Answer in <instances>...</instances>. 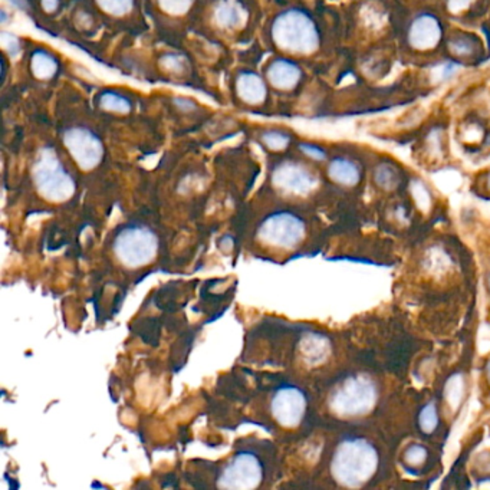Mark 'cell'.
Segmentation results:
<instances>
[{
    "label": "cell",
    "mask_w": 490,
    "mask_h": 490,
    "mask_svg": "<svg viewBox=\"0 0 490 490\" xmlns=\"http://www.w3.org/2000/svg\"><path fill=\"white\" fill-rule=\"evenodd\" d=\"M378 453L365 440L352 439L341 443L334 455L331 470L337 481L347 487L365 484L377 472Z\"/></svg>",
    "instance_id": "obj_1"
},
{
    "label": "cell",
    "mask_w": 490,
    "mask_h": 490,
    "mask_svg": "<svg viewBox=\"0 0 490 490\" xmlns=\"http://www.w3.org/2000/svg\"><path fill=\"white\" fill-rule=\"evenodd\" d=\"M473 0H449V8L452 12H462L464 11Z\"/></svg>",
    "instance_id": "obj_29"
},
{
    "label": "cell",
    "mask_w": 490,
    "mask_h": 490,
    "mask_svg": "<svg viewBox=\"0 0 490 490\" xmlns=\"http://www.w3.org/2000/svg\"><path fill=\"white\" fill-rule=\"evenodd\" d=\"M301 150H302L305 154H308L309 157H312V158H316V160H323V158H325V152H323L319 147H316V145L302 144V145H301Z\"/></svg>",
    "instance_id": "obj_27"
},
{
    "label": "cell",
    "mask_w": 490,
    "mask_h": 490,
    "mask_svg": "<svg viewBox=\"0 0 490 490\" xmlns=\"http://www.w3.org/2000/svg\"><path fill=\"white\" fill-rule=\"evenodd\" d=\"M464 396V379L462 375H453L446 384L445 397L453 410H457Z\"/></svg>",
    "instance_id": "obj_18"
},
{
    "label": "cell",
    "mask_w": 490,
    "mask_h": 490,
    "mask_svg": "<svg viewBox=\"0 0 490 490\" xmlns=\"http://www.w3.org/2000/svg\"><path fill=\"white\" fill-rule=\"evenodd\" d=\"M487 377H489V381H490V361L487 364Z\"/></svg>",
    "instance_id": "obj_31"
},
{
    "label": "cell",
    "mask_w": 490,
    "mask_h": 490,
    "mask_svg": "<svg viewBox=\"0 0 490 490\" xmlns=\"http://www.w3.org/2000/svg\"><path fill=\"white\" fill-rule=\"evenodd\" d=\"M452 50L455 53H459V55H469V53L473 52V45L469 39L466 38H460V39H456L452 42L450 45Z\"/></svg>",
    "instance_id": "obj_26"
},
{
    "label": "cell",
    "mask_w": 490,
    "mask_h": 490,
    "mask_svg": "<svg viewBox=\"0 0 490 490\" xmlns=\"http://www.w3.org/2000/svg\"><path fill=\"white\" fill-rule=\"evenodd\" d=\"M272 38L281 49L294 53H311L319 45V33L313 21L296 9L284 12L275 19Z\"/></svg>",
    "instance_id": "obj_2"
},
{
    "label": "cell",
    "mask_w": 490,
    "mask_h": 490,
    "mask_svg": "<svg viewBox=\"0 0 490 490\" xmlns=\"http://www.w3.org/2000/svg\"><path fill=\"white\" fill-rule=\"evenodd\" d=\"M301 78V69L288 60H277L267 67V79L281 89L294 88Z\"/></svg>",
    "instance_id": "obj_12"
},
{
    "label": "cell",
    "mask_w": 490,
    "mask_h": 490,
    "mask_svg": "<svg viewBox=\"0 0 490 490\" xmlns=\"http://www.w3.org/2000/svg\"><path fill=\"white\" fill-rule=\"evenodd\" d=\"M487 184H489V189H490V174H489V182H487Z\"/></svg>",
    "instance_id": "obj_32"
},
{
    "label": "cell",
    "mask_w": 490,
    "mask_h": 490,
    "mask_svg": "<svg viewBox=\"0 0 490 490\" xmlns=\"http://www.w3.org/2000/svg\"><path fill=\"white\" fill-rule=\"evenodd\" d=\"M270 411L278 424L284 427H296L305 416L306 399L296 387H282L272 399Z\"/></svg>",
    "instance_id": "obj_9"
},
{
    "label": "cell",
    "mask_w": 490,
    "mask_h": 490,
    "mask_svg": "<svg viewBox=\"0 0 490 490\" xmlns=\"http://www.w3.org/2000/svg\"><path fill=\"white\" fill-rule=\"evenodd\" d=\"M489 284H490V278H489Z\"/></svg>",
    "instance_id": "obj_33"
},
{
    "label": "cell",
    "mask_w": 490,
    "mask_h": 490,
    "mask_svg": "<svg viewBox=\"0 0 490 490\" xmlns=\"http://www.w3.org/2000/svg\"><path fill=\"white\" fill-rule=\"evenodd\" d=\"M113 250L124 266L135 269L154 260L158 252V239L145 228L131 226L117 235Z\"/></svg>",
    "instance_id": "obj_5"
},
{
    "label": "cell",
    "mask_w": 490,
    "mask_h": 490,
    "mask_svg": "<svg viewBox=\"0 0 490 490\" xmlns=\"http://www.w3.org/2000/svg\"><path fill=\"white\" fill-rule=\"evenodd\" d=\"M272 180L281 190L295 194H306L316 186V177L295 162H284L278 166Z\"/></svg>",
    "instance_id": "obj_10"
},
{
    "label": "cell",
    "mask_w": 490,
    "mask_h": 490,
    "mask_svg": "<svg viewBox=\"0 0 490 490\" xmlns=\"http://www.w3.org/2000/svg\"><path fill=\"white\" fill-rule=\"evenodd\" d=\"M301 354L305 362L318 365L330 355V343L319 335H308L301 344Z\"/></svg>",
    "instance_id": "obj_15"
},
{
    "label": "cell",
    "mask_w": 490,
    "mask_h": 490,
    "mask_svg": "<svg viewBox=\"0 0 490 490\" xmlns=\"http://www.w3.org/2000/svg\"><path fill=\"white\" fill-rule=\"evenodd\" d=\"M375 182L383 189H393L399 183V174L394 170V167L389 165H383V166H379L375 172Z\"/></svg>",
    "instance_id": "obj_22"
},
{
    "label": "cell",
    "mask_w": 490,
    "mask_h": 490,
    "mask_svg": "<svg viewBox=\"0 0 490 490\" xmlns=\"http://www.w3.org/2000/svg\"><path fill=\"white\" fill-rule=\"evenodd\" d=\"M238 92L246 102L259 104L266 96V85L257 74L243 72L238 78Z\"/></svg>",
    "instance_id": "obj_13"
},
{
    "label": "cell",
    "mask_w": 490,
    "mask_h": 490,
    "mask_svg": "<svg viewBox=\"0 0 490 490\" xmlns=\"http://www.w3.org/2000/svg\"><path fill=\"white\" fill-rule=\"evenodd\" d=\"M442 36V28L439 21L431 15H421L418 16L408 33L410 43L417 49H431L439 43Z\"/></svg>",
    "instance_id": "obj_11"
},
{
    "label": "cell",
    "mask_w": 490,
    "mask_h": 490,
    "mask_svg": "<svg viewBox=\"0 0 490 490\" xmlns=\"http://www.w3.org/2000/svg\"><path fill=\"white\" fill-rule=\"evenodd\" d=\"M306 235L305 223L292 213L270 214L259 226V240L272 249H294Z\"/></svg>",
    "instance_id": "obj_6"
},
{
    "label": "cell",
    "mask_w": 490,
    "mask_h": 490,
    "mask_svg": "<svg viewBox=\"0 0 490 490\" xmlns=\"http://www.w3.org/2000/svg\"><path fill=\"white\" fill-rule=\"evenodd\" d=\"M32 173L36 190L46 200L62 203L74 196L75 183L52 150L39 152Z\"/></svg>",
    "instance_id": "obj_3"
},
{
    "label": "cell",
    "mask_w": 490,
    "mask_h": 490,
    "mask_svg": "<svg viewBox=\"0 0 490 490\" xmlns=\"http://www.w3.org/2000/svg\"><path fill=\"white\" fill-rule=\"evenodd\" d=\"M64 143L78 166L84 170H91L99 165L104 155V145L101 140L88 128L74 127L64 135Z\"/></svg>",
    "instance_id": "obj_8"
},
{
    "label": "cell",
    "mask_w": 490,
    "mask_h": 490,
    "mask_svg": "<svg viewBox=\"0 0 490 490\" xmlns=\"http://www.w3.org/2000/svg\"><path fill=\"white\" fill-rule=\"evenodd\" d=\"M191 2L193 0H158L161 9L170 15L186 13L190 9Z\"/></svg>",
    "instance_id": "obj_23"
},
{
    "label": "cell",
    "mask_w": 490,
    "mask_h": 490,
    "mask_svg": "<svg viewBox=\"0 0 490 490\" xmlns=\"http://www.w3.org/2000/svg\"><path fill=\"white\" fill-rule=\"evenodd\" d=\"M377 401V390L372 381L364 375L347 378L335 389L330 399L334 413L343 417L362 416L371 411Z\"/></svg>",
    "instance_id": "obj_4"
},
{
    "label": "cell",
    "mask_w": 490,
    "mask_h": 490,
    "mask_svg": "<svg viewBox=\"0 0 490 490\" xmlns=\"http://www.w3.org/2000/svg\"><path fill=\"white\" fill-rule=\"evenodd\" d=\"M418 424L424 433H431L435 430L439 424V416L438 408H435L434 403H428L418 416Z\"/></svg>",
    "instance_id": "obj_20"
},
{
    "label": "cell",
    "mask_w": 490,
    "mask_h": 490,
    "mask_svg": "<svg viewBox=\"0 0 490 490\" xmlns=\"http://www.w3.org/2000/svg\"><path fill=\"white\" fill-rule=\"evenodd\" d=\"M101 106L116 113H128L131 110V102L118 94L105 92L101 96Z\"/></svg>",
    "instance_id": "obj_19"
},
{
    "label": "cell",
    "mask_w": 490,
    "mask_h": 490,
    "mask_svg": "<svg viewBox=\"0 0 490 490\" xmlns=\"http://www.w3.org/2000/svg\"><path fill=\"white\" fill-rule=\"evenodd\" d=\"M58 69V62L50 53L45 50H36L32 55V71L38 78L46 79L55 75Z\"/></svg>",
    "instance_id": "obj_17"
},
{
    "label": "cell",
    "mask_w": 490,
    "mask_h": 490,
    "mask_svg": "<svg viewBox=\"0 0 490 490\" xmlns=\"http://www.w3.org/2000/svg\"><path fill=\"white\" fill-rule=\"evenodd\" d=\"M216 22L223 28H238L246 19V11L236 0H222L217 5L216 12Z\"/></svg>",
    "instance_id": "obj_14"
},
{
    "label": "cell",
    "mask_w": 490,
    "mask_h": 490,
    "mask_svg": "<svg viewBox=\"0 0 490 490\" xmlns=\"http://www.w3.org/2000/svg\"><path fill=\"white\" fill-rule=\"evenodd\" d=\"M58 5H60V0H42V6L46 12L57 11Z\"/></svg>",
    "instance_id": "obj_30"
},
{
    "label": "cell",
    "mask_w": 490,
    "mask_h": 490,
    "mask_svg": "<svg viewBox=\"0 0 490 490\" xmlns=\"http://www.w3.org/2000/svg\"><path fill=\"white\" fill-rule=\"evenodd\" d=\"M330 177L344 186H354L360 182V170L354 165L352 161L345 160V158H337L334 160L330 169H328Z\"/></svg>",
    "instance_id": "obj_16"
},
{
    "label": "cell",
    "mask_w": 490,
    "mask_h": 490,
    "mask_svg": "<svg viewBox=\"0 0 490 490\" xmlns=\"http://www.w3.org/2000/svg\"><path fill=\"white\" fill-rule=\"evenodd\" d=\"M262 480L263 466L257 456L249 452H242L233 456L222 469L219 480H217V487L247 490L259 487Z\"/></svg>",
    "instance_id": "obj_7"
},
{
    "label": "cell",
    "mask_w": 490,
    "mask_h": 490,
    "mask_svg": "<svg viewBox=\"0 0 490 490\" xmlns=\"http://www.w3.org/2000/svg\"><path fill=\"white\" fill-rule=\"evenodd\" d=\"M99 8L110 15H126L133 9L134 0H96Z\"/></svg>",
    "instance_id": "obj_21"
},
{
    "label": "cell",
    "mask_w": 490,
    "mask_h": 490,
    "mask_svg": "<svg viewBox=\"0 0 490 490\" xmlns=\"http://www.w3.org/2000/svg\"><path fill=\"white\" fill-rule=\"evenodd\" d=\"M161 64L165 65L167 69L179 71V69L182 68V61H180V58H177L176 55H166L165 58L161 60Z\"/></svg>",
    "instance_id": "obj_28"
},
{
    "label": "cell",
    "mask_w": 490,
    "mask_h": 490,
    "mask_svg": "<svg viewBox=\"0 0 490 490\" xmlns=\"http://www.w3.org/2000/svg\"><path fill=\"white\" fill-rule=\"evenodd\" d=\"M425 459H427V450L420 445H414L406 452V462L411 466H420L425 462Z\"/></svg>",
    "instance_id": "obj_25"
},
{
    "label": "cell",
    "mask_w": 490,
    "mask_h": 490,
    "mask_svg": "<svg viewBox=\"0 0 490 490\" xmlns=\"http://www.w3.org/2000/svg\"><path fill=\"white\" fill-rule=\"evenodd\" d=\"M263 141L272 150H282L288 145L289 137L281 131H269L263 134Z\"/></svg>",
    "instance_id": "obj_24"
}]
</instances>
